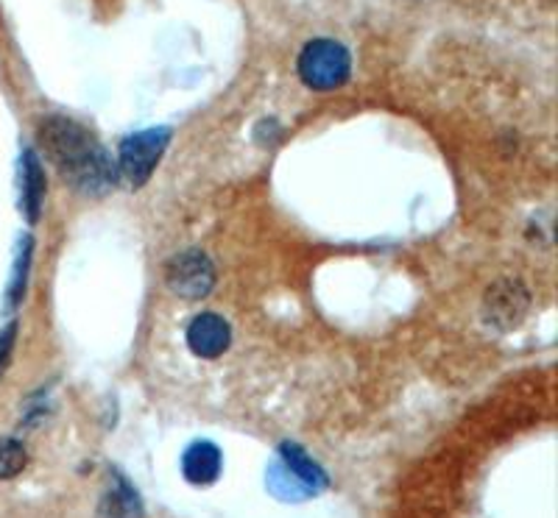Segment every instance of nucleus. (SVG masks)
Segmentation results:
<instances>
[{"label": "nucleus", "instance_id": "obj_1", "mask_svg": "<svg viewBox=\"0 0 558 518\" xmlns=\"http://www.w3.org/2000/svg\"><path fill=\"white\" fill-rule=\"evenodd\" d=\"M39 146L64 182L84 196H107L121 182L118 162L82 123L53 114L39 126Z\"/></svg>", "mask_w": 558, "mask_h": 518}, {"label": "nucleus", "instance_id": "obj_2", "mask_svg": "<svg viewBox=\"0 0 558 518\" xmlns=\"http://www.w3.org/2000/svg\"><path fill=\"white\" fill-rule=\"evenodd\" d=\"M296 70L305 87L316 92H332L352 76V53L338 39H311L299 53Z\"/></svg>", "mask_w": 558, "mask_h": 518}, {"label": "nucleus", "instance_id": "obj_3", "mask_svg": "<svg viewBox=\"0 0 558 518\" xmlns=\"http://www.w3.org/2000/svg\"><path fill=\"white\" fill-rule=\"evenodd\" d=\"M171 137L173 132L168 126H151L123 137V143L118 146V171L134 190H140L154 176L157 164L162 162L168 146H171Z\"/></svg>", "mask_w": 558, "mask_h": 518}, {"label": "nucleus", "instance_id": "obj_4", "mask_svg": "<svg viewBox=\"0 0 558 518\" xmlns=\"http://www.w3.org/2000/svg\"><path fill=\"white\" fill-rule=\"evenodd\" d=\"M166 282L184 301H202L216 287V266L202 248H187L168 262Z\"/></svg>", "mask_w": 558, "mask_h": 518}, {"label": "nucleus", "instance_id": "obj_5", "mask_svg": "<svg viewBox=\"0 0 558 518\" xmlns=\"http://www.w3.org/2000/svg\"><path fill=\"white\" fill-rule=\"evenodd\" d=\"M527 310H531V293L517 279H500L488 287L486 298H483V318L488 326L500 329V332L520 326Z\"/></svg>", "mask_w": 558, "mask_h": 518}, {"label": "nucleus", "instance_id": "obj_6", "mask_svg": "<svg viewBox=\"0 0 558 518\" xmlns=\"http://www.w3.org/2000/svg\"><path fill=\"white\" fill-rule=\"evenodd\" d=\"M184 341L193 355L202 360H218L232 346V326L218 312H198L184 332Z\"/></svg>", "mask_w": 558, "mask_h": 518}, {"label": "nucleus", "instance_id": "obj_7", "mask_svg": "<svg viewBox=\"0 0 558 518\" xmlns=\"http://www.w3.org/2000/svg\"><path fill=\"white\" fill-rule=\"evenodd\" d=\"M45 193H48V178L43 162L34 148H26L17 159V207L28 223H37L43 215Z\"/></svg>", "mask_w": 558, "mask_h": 518}, {"label": "nucleus", "instance_id": "obj_8", "mask_svg": "<svg viewBox=\"0 0 558 518\" xmlns=\"http://www.w3.org/2000/svg\"><path fill=\"white\" fill-rule=\"evenodd\" d=\"M223 471V455L213 441L191 443L182 455V477L193 488L216 485Z\"/></svg>", "mask_w": 558, "mask_h": 518}, {"label": "nucleus", "instance_id": "obj_9", "mask_svg": "<svg viewBox=\"0 0 558 518\" xmlns=\"http://www.w3.org/2000/svg\"><path fill=\"white\" fill-rule=\"evenodd\" d=\"M143 513L146 510H143L137 488L121 471H112L98 502V518H143Z\"/></svg>", "mask_w": 558, "mask_h": 518}, {"label": "nucleus", "instance_id": "obj_10", "mask_svg": "<svg viewBox=\"0 0 558 518\" xmlns=\"http://www.w3.org/2000/svg\"><path fill=\"white\" fill-rule=\"evenodd\" d=\"M277 460L282 462V466H286L288 471H291V474L313 493V496H318V493H324L327 488H330V477L324 474V468L318 466V462L313 460L302 446H296V443L291 441L282 443V446H279Z\"/></svg>", "mask_w": 558, "mask_h": 518}, {"label": "nucleus", "instance_id": "obj_11", "mask_svg": "<svg viewBox=\"0 0 558 518\" xmlns=\"http://www.w3.org/2000/svg\"><path fill=\"white\" fill-rule=\"evenodd\" d=\"M32 257H34V240L32 234H20L17 246H14V262H12V276H9L7 287V310H17L23 298H26L28 287V273H32Z\"/></svg>", "mask_w": 558, "mask_h": 518}, {"label": "nucleus", "instance_id": "obj_12", "mask_svg": "<svg viewBox=\"0 0 558 518\" xmlns=\"http://www.w3.org/2000/svg\"><path fill=\"white\" fill-rule=\"evenodd\" d=\"M266 488L274 493V496H277L279 502H291V505H296V502H305L313 496V493L307 491V488L302 485V482H299L296 477H293L291 471H288V468L282 466L279 460H274L271 466H268Z\"/></svg>", "mask_w": 558, "mask_h": 518}, {"label": "nucleus", "instance_id": "obj_13", "mask_svg": "<svg viewBox=\"0 0 558 518\" xmlns=\"http://www.w3.org/2000/svg\"><path fill=\"white\" fill-rule=\"evenodd\" d=\"M26 462L28 452L17 437H0V480H14Z\"/></svg>", "mask_w": 558, "mask_h": 518}, {"label": "nucleus", "instance_id": "obj_14", "mask_svg": "<svg viewBox=\"0 0 558 518\" xmlns=\"http://www.w3.org/2000/svg\"><path fill=\"white\" fill-rule=\"evenodd\" d=\"M17 332H20V323L17 321H9L7 326L0 329V377L7 373L9 360L14 355V343H17Z\"/></svg>", "mask_w": 558, "mask_h": 518}, {"label": "nucleus", "instance_id": "obj_15", "mask_svg": "<svg viewBox=\"0 0 558 518\" xmlns=\"http://www.w3.org/2000/svg\"><path fill=\"white\" fill-rule=\"evenodd\" d=\"M542 3H545L547 9H553V7H556V0H542Z\"/></svg>", "mask_w": 558, "mask_h": 518}]
</instances>
